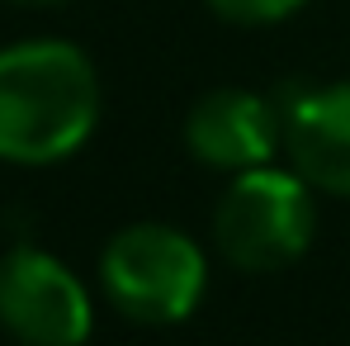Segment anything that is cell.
<instances>
[{"instance_id":"cell-1","label":"cell","mask_w":350,"mask_h":346,"mask_svg":"<svg viewBox=\"0 0 350 346\" xmlns=\"http://www.w3.org/2000/svg\"><path fill=\"white\" fill-rule=\"evenodd\" d=\"M100 119V76L76 43L24 38L0 48V157L48 166L71 157Z\"/></svg>"},{"instance_id":"cell-2","label":"cell","mask_w":350,"mask_h":346,"mask_svg":"<svg viewBox=\"0 0 350 346\" xmlns=\"http://www.w3.org/2000/svg\"><path fill=\"white\" fill-rule=\"evenodd\" d=\"M312 185L270 162L237 171L213 214V242L237 271H280L298 261L312 242Z\"/></svg>"},{"instance_id":"cell-3","label":"cell","mask_w":350,"mask_h":346,"mask_svg":"<svg viewBox=\"0 0 350 346\" xmlns=\"http://www.w3.org/2000/svg\"><path fill=\"white\" fill-rule=\"evenodd\" d=\"M208 280L204 251L166 223H133L109 237L100 256V285L133 323H180L199 308Z\"/></svg>"},{"instance_id":"cell-4","label":"cell","mask_w":350,"mask_h":346,"mask_svg":"<svg viewBox=\"0 0 350 346\" xmlns=\"http://www.w3.org/2000/svg\"><path fill=\"white\" fill-rule=\"evenodd\" d=\"M0 328L24 346H81L90 337V294L38 247L0 261Z\"/></svg>"},{"instance_id":"cell-5","label":"cell","mask_w":350,"mask_h":346,"mask_svg":"<svg viewBox=\"0 0 350 346\" xmlns=\"http://www.w3.org/2000/svg\"><path fill=\"white\" fill-rule=\"evenodd\" d=\"M185 143L204 166L237 175L265 166L275 157V147L284 143V114L256 90L223 86L194 100V110L185 119Z\"/></svg>"},{"instance_id":"cell-6","label":"cell","mask_w":350,"mask_h":346,"mask_svg":"<svg viewBox=\"0 0 350 346\" xmlns=\"http://www.w3.org/2000/svg\"><path fill=\"white\" fill-rule=\"evenodd\" d=\"M284 114V152L312 190L350 195V81L293 95Z\"/></svg>"},{"instance_id":"cell-7","label":"cell","mask_w":350,"mask_h":346,"mask_svg":"<svg viewBox=\"0 0 350 346\" xmlns=\"http://www.w3.org/2000/svg\"><path fill=\"white\" fill-rule=\"evenodd\" d=\"M218 19H228V24H241V29H260V24H280V19H289L298 14L308 0H204Z\"/></svg>"},{"instance_id":"cell-8","label":"cell","mask_w":350,"mask_h":346,"mask_svg":"<svg viewBox=\"0 0 350 346\" xmlns=\"http://www.w3.org/2000/svg\"><path fill=\"white\" fill-rule=\"evenodd\" d=\"M5 5H66V0H5Z\"/></svg>"}]
</instances>
